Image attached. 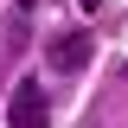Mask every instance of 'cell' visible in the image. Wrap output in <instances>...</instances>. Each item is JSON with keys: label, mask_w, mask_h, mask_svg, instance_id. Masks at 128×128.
<instances>
[{"label": "cell", "mask_w": 128, "mask_h": 128, "mask_svg": "<svg viewBox=\"0 0 128 128\" xmlns=\"http://www.w3.org/2000/svg\"><path fill=\"white\" fill-rule=\"evenodd\" d=\"M6 128H51V109H45V83L26 77L13 90V102H6Z\"/></svg>", "instance_id": "cell-1"}, {"label": "cell", "mask_w": 128, "mask_h": 128, "mask_svg": "<svg viewBox=\"0 0 128 128\" xmlns=\"http://www.w3.org/2000/svg\"><path fill=\"white\" fill-rule=\"evenodd\" d=\"M90 64V32H64V38H51V70H83Z\"/></svg>", "instance_id": "cell-2"}]
</instances>
